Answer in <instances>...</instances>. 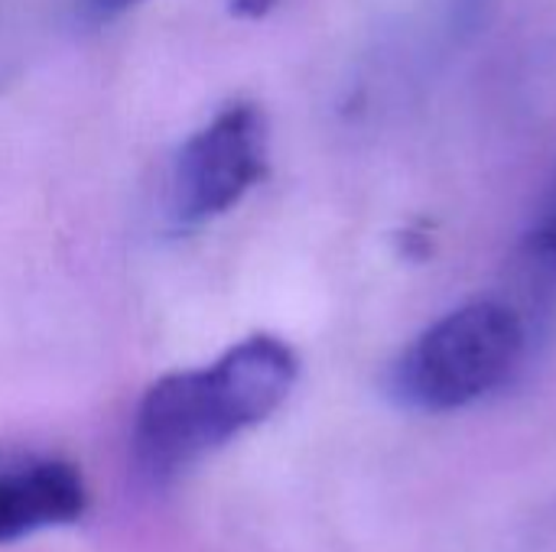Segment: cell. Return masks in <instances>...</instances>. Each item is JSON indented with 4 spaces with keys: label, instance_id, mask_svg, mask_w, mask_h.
I'll use <instances>...</instances> for the list:
<instances>
[{
    "label": "cell",
    "instance_id": "cell-4",
    "mask_svg": "<svg viewBox=\"0 0 556 552\" xmlns=\"http://www.w3.org/2000/svg\"><path fill=\"white\" fill-rule=\"evenodd\" d=\"M88 488L78 465L52 449L0 439V547L78 524Z\"/></svg>",
    "mask_w": 556,
    "mask_h": 552
},
{
    "label": "cell",
    "instance_id": "cell-7",
    "mask_svg": "<svg viewBox=\"0 0 556 552\" xmlns=\"http://www.w3.org/2000/svg\"><path fill=\"white\" fill-rule=\"evenodd\" d=\"M280 0H231V13L241 20H261L267 16Z\"/></svg>",
    "mask_w": 556,
    "mask_h": 552
},
{
    "label": "cell",
    "instance_id": "cell-1",
    "mask_svg": "<svg viewBox=\"0 0 556 552\" xmlns=\"http://www.w3.org/2000/svg\"><path fill=\"white\" fill-rule=\"evenodd\" d=\"M300 377L296 351L277 335H251L212 364L173 371L137 403L130 452L147 485H169L241 433L270 420Z\"/></svg>",
    "mask_w": 556,
    "mask_h": 552
},
{
    "label": "cell",
    "instance_id": "cell-5",
    "mask_svg": "<svg viewBox=\"0 0 556 552\" xmlns=\"http://www.w3.org/2000/svg\"><path fill=\"white\" fill-rule=\"evenodd\" d=\"M528 247L534 254V260L556 273V172L547 185V195L534 215V224H531V234H528Z\"/></svg>",
    "mask_w": 556,
    "mask_h": 552
},
{
    "label": "cell",
    "instance_id": "cell-6",
    "mask_svg": "<svg viewBox=\"0 0 556 552\" xmlns=\"http://www.w3.org/2000/svg\"><path fill=\"white\" fill-rule=\"evenodd\" d=\"M137 3H143V0H85V7H88V13L94 20H114V16L127 13Z\"/></svg>",
    "mask_w": 556,
    "mask_h": 552
},
{
    "label": "cell",
    "instance_id": "cell-2",
    "mask_svg": "<svg viewBox=\"0 0 556 552\" xmlns=\"http://www.w3.org/2000/svg\"><path fill=\"white\" fill-rule=\"evenodd\" d=\"M528 322L502 299H472L427 325L391 364L388 394L417 413H453L502 390L528 358Z\"/></svg>",
    "mask_w": 556,
    "mask_h": 552
},
{
    "label": "cell",
    "instance_id": "cell-3",
    "mask_svg": "<svg viewBox=\"0 0 556 552\" xmlns=\"http://www.w3.org/2000/svg\"><path fill=\"white\" fill-rule=\"evenodd\" d=\"M267 120L257 104L235 101L205 120L176 153L166 211L182 231L228 215L267 176Z\"/></svg>",
    "mask_w": 556,
    "mask_h": 552
}]
</instances>
